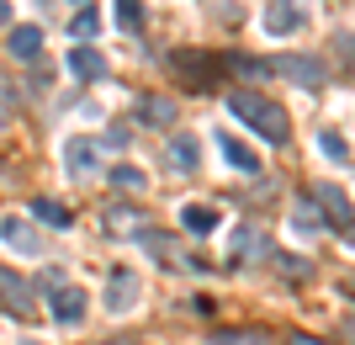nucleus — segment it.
<instances>
[{"label":"nucleus","mask_w":355,"mask_h":345,"mask_svg":"<svg viewBox=\"0 0 355 345\" xmlns=\"http://www.w3.org/2000/svg\"><path fill=\"white\" fill-rule=\"evenodd\" d=\"M228 112H234L239 122H250V133H260L266 144H286V138H292L286 106L260 96V90H234V96H228Z\"/></svg>","instance_id":"f257e3e1"},{"label":"nucleus","mask_w":355,"mask_h":345,"mask_svg":"<svg viewBox=\"0 0 355 345\" xmlns=\"http://www.w3.org/2000/svg\"><path fill=\"white\" fill-rule=\"evenodd\" d=\"M276 69H282V75L292 80V85H302V90H318V85L329 80L324 59H313V53H297V59H282Z\"/></svg>","instance_id":"f03ea898"},{"label":"nucleus","mask_w":355,"mask_h":345,"mask_svg":"<svg viewBox=\"0 0 355 345\" xmlns=\"http://www.w3.org/2000/svg\"><path fill=\"white\" fill-rule=\"evenodd\" d=\"M138 292H144L138 271H112V282H106V308H112V314H128V308H138Z\"/></svg>","instance_id":"7ed1b4c3"},{"label":"nucleus","mask_w":355,"mask_h":345,"mask_svg":"<svg viewBox=\"0 0 355 345\" xmlns=\"http://www.w3.org/2000/svg\"><path fill=\"white\" fill-rule=\"evenodd\" d=\"M6 48H11V59H21V64L43 59V27H37V22H21V27H11Z\"/></svg>","instance_id":"20e7f679"},{"label":"nucleus","mask_w":355,"mask_h":345,"mask_svg":"<svg viewBox=\"0 0 355 345\" xmlns=\"http://www.w3.org/2000/svg\"><path fill=\"white\" fill-rule=\"evenodd\" d=\"M0 303H6L16 319H27V314H32V287L21 282L16 271H6V266H0Z\"/></svg>","instance_id":"39448f33"},{"label":"nucleus","mask_w":355,"mask_h":345,"mask_svg":"<svg viewBox=\"0 0 355 345\" xmlns=\"http://www.w3.org/2000/svg\"><path fill=\"white\" fill-rule=\"evenodd\" d=\"M85 287H53V319H59L64 330H69V324H80V319H85Z\"/></svg>","instance_id":"423d86ee"},{"label":"nucleus","mask_w":355,"mask_h":345,"mask_svg":"<svg viewBox=\"0 0 355 345\" xmlns=\"http://www.w3.org/2000/svg\"><path fill=\"white\" fill-rule=\"evenodd\" d=\"M196 160H202V144H196L191 133H175V138H170V149H164V165L175 170V176H191Z\"/></svg>","instance_id":"0eeeda50"},{"label":"nucleus","mask_w":355,"mask_h":345,"mask_svg":"<svg viewBox=\"0 0 355 345\" xmlns=\"http://www.w3.org/2000/svg\"><path fill=\"white\" fill-rule=\"evenodd\" d=\"M297 27H302L297 0H270V6H266V32H270V37H292Z\"/></svg>","instance_id":"6e6552de"},{"label":"nucleus","mask_w":355,"mask_h":345,"mask_svg":"<svg viewBox=\"0 0 355 345\" xmlns=\"http://www.w3.org/2000/svg\"><path fill=\"white\" fill-rule=\"evenodd\" d=\"M64 165H69L74 176H96V165H101V149H96L90 138H69V144H64Z\"/></svg>","instance_id":"1a4fd4ad"},{"label":"nucleus","mask_w":355,"mask_h":345,"mask_svg":"<svg viewBox=\"0 0 355 345\" xmlns=\"http://www.w3.org/2000/svg\"><path fill=\"white\" fill-rule=\"evenodd\" d=\"M313 202L329 212V224H334V228H350V224H355V208L345 202V192H334V186H318V192H313Z\"/></svg>","instance_id":"9d476101"},{"label":"nucleus","mask_w":355,"mask_h":345,"mask_svg":"<svg viewBox=\"0 0 355 345\" xmlns=\"http://www.w3.org/2000/svg\"><path fill=\"white\" fill-rule=\"evenodd\" d=\"M218 218H223V212L212 208V202H186V208H180L186 234H212V228H218Z\"/></svg>","instance_id":"9b49d317"},{"label":"nucleus","mask_w":355,"mask_h":345,"mask_svg":"<svg viewBox=\"0 0 355 345\" xmlns=\"http://www.w3.org/2000/svg\"><path fill=\"white\" fill-rule=\"evenodd\" d=\"M69 75H80V80H101V75H106V59H101L90 43H80V48H69Z\"/></svg>","instance_id":"f8f14e48"},{"label":"nucleus","mask_w":355,"mask_h":345,"mask_svg":"<svg viewBox=\"0 0 355 345\" xmlns=\"http://www.w3.org/2000/svg\"><path fill=\"white\" fill-rule=\"evenodd\" d=\"M138 122L170 128V122H175V101H170V96H144V101H138Z\"/></svg>","instance_id":"ddd939ff"},{"label":"nucleus","mask_w":355,"mask_h":345,"mask_svg":"<svg viewBox=\"0 0 355 345\" xmlns=\"http://www.w3.org/2000/svg\"><path fill=\"white\" fill-rule=\"evenodd\" d=\"M0 239L11 244V250H21V255H37V234L21 218H0Z\"/></svg>","instance_id":"4468645a"},{"label":"nucleus","mask_w":355,"mask_h":345,"mask_svg":"<svg viewBox=\"0 0 355 345\" xmlns=\"http://www.w3.org/2000/svg\"><path fill=\"white\" fill-rule=\"evenodd\" d=\"M170 64H175V75H186V80H212V75H218V64H202V59H196V53H186V48H180V53H170Z\"/></svg>","instance_id":"2eb2a0df"},{"label":"nucleus","mask_w":355,"mask_h":345,"mask_svg":"<svg viewBox=\"0 0 355 345\" xmlns=\"http://www.w3.org/2000/svg\"><path fill=\"white\" fill-rule=\"evenodd\" d=\"M223 154H228V165H234V170H244V176H260V154L244 149L239 138H223Z\"/></svg>","instance_id":"dca6fc26"},{"label":"nucleus","mask_w":355,"mask_h":345,"mask_svg":"<svg viewBox=\"0 0 355 345\" xmlns=\"http://www.w3.org/2000/svg\"><path fill=\"white\" fill-rule=\"evenodd\" d=\"M32 218H43L48 228H69V208L53 202V196H37V202H32Z\"/></svg>","instance_id":"f3484780"},{"label":"nucleus","mask_w":355,"mask_h":345,"mask_svg":"<svg viewBox=\"0 0 355 345\" xmlns=\"http://www.w3.org/2000/svg\"><path fill=\"white\" fill-rule=\"evenodd\" d=\"M106 180H112L117 192H144V186H148V176L138 165H112V170H106Z\"/></svg>","instance_id":"a211bd4d"},{"label":"nucleus","mask_w":355,"mask_h":345,"mask_svg":"<svg viewBox=\"0 0 355 345\" xmlns=\"http://www.w3.org/2000/svg\"><path fill=\"white\" fill-rule=\"evenodd\" d=\"M138 239H144V250H154V255L175 260V266H186V255H180V250H175V239H170V234H154V228H144Z\"/></svg>","instance_id":"6ab92c4d"},{"label":"nucleus","mask_w":355,"mask_h":345,"mask_svg":"<svg viewBox=\"0 0 355 345\" xmlns=\"http://www.w3.org/2000/svg\"><path fill=\"white\" fill-rule=\"evenodd\" d=\"M112 6H117V27H128V32L144 27V0H112Z\"/></svg>","instance_id":"aec40b11"},{"label":"nucleus","mask_w":355,"mask_h":345,"mask_svg":"<svg viewBox=\"0 0 355 345\" xmlns=\"http://www.w3.org/2000/svg\"><path fill=\"white\" fill-rule=\"evenodd\" d=\"M212 345H266V335L260 330H218Z\"/></svg>","instance_id":"412c9836"},{"label":"nucleus","mask_w":355,"mask_h":345,"mask_svg":"<svg viewBox=\"0 0 355 345\" xmlns=\"http://www.w3.org/2000/svg\"><path fill=\"white\" fill-rule=\"evenodd\" d=\"M297 224H302V228H318V224H324V218H318V202H313V196H302V202H297Z\"/></svg>","instance_id":"4be33fe9"},{"label":"nucleus","mask_w":355,"mask_h":345,"mask_svg":"<svg viewBox=\"0 0 355 345\" xmlns=\"http://www.w3.org/2000/svg\"><path fill=\"white\" fill-rule=\"evenodd\" d=\"M69 32H74V43H80V37H96V11H80L69 22Z\"/></svg>","instance_id":"5701e85b"},{"label":"nucleus","mask_w":355,"mask_h":345,"mask_svg":"<svg viewBox=\"0 0 355 345\" xmlns=\"http://www.w3.org/2000/svg\"><path fill=\"white\" fill-rule=\"evenodd\" d=\"M318 149H324L329 160H345V154H350V149H345V138H340V133H324V138H318Z\"/></svg>","instance_id":"b1692460"},{"label":"nucleus","mask_w":355,"mask_h":345,"mask_svg":"<svg viewBox=\"0 0 355 345\" xmlns=\"http://www.w3.org/2000/svg\"><path fill=\"white\" fill-rule=\"evenodd\" d=\"M0 27H11V0H0Z\"/></svg>","instance_id":"393cba45"},{"label":"nucleus","mask_w":355,"mask_h":345,"mask_svg":"<svg viewBox=\"0 0 355 345\" xmlns=\"http://www.w3.org/2000/svg\"><path fill=\"white\" fill-rule=\"evenodd\" d=\"M292 345H324V340H313V335H292Z\"/></svg>","instance_id":"a878e982"},{"label":"nucleus","mask_w":355,"mask_h":345,"mask_svg":"<svg viewBox=\"0 0 355 345\" xmlns=\"http://www.w3.org/2000/svg\"><path fill=\"white\" fill-rule=\"evenodd\" d=\"M345 292H350V298H355V276H345Z\"/></svg>","instance_id":"bb28decb"},{"label":"nucleus","mask_w":355,"mask_h":345,"mask_svg":"<svg viewBox=\"0 0 355 345\" xmlns=\"http://www.w3.org/2000/svg\"><path fill=\"white\" fill-rule=\"evenodd\" d=\"M0 122H6V117H0Z\"/></svg>","instance_id":"cd10ccee"}]
</instances>
